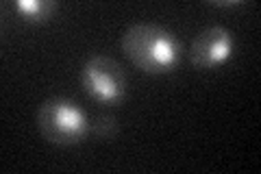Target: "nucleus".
Returning a JSON list of instances; mask_svg holds the SVG:
<instances>
[{
    "label": "nucleus",
    "mask_w": 261,
    "mask_h": 174,
    "mask_svg": "<svg viewBox=\"0 0 261 174\" xmlns=\"http://www.w3.org/2000/svg\"><path fill=\"white\" fill-rule=\"evenodd\" d=\"M122 51L137 68L150 74L170 72L178 61V41L159 24H133L122 37Z\"/></svg>",
    "instance_id": "obj_1"
},
{
    "label": "nucleus",
    "mask_w": 261,
    "mask_h": 174,
    "mask_svg": "<svg viewBox=\"0 0 261 174\" xmlns=\"http://www.w3.org/2000/svg\"><path fill=\"white\" fill-rule=\"evenodd\" d=\"M39 131L53 144L70 146L83 142L87 135V118L74 103L65 98H50L39 107L37 113Z\"/></svg>",
    "instance_id": "obj_2"
},
{
    "label": "nucleus",
    "mask_w": 261,
    "mask_h": 174,
    "mask_svg": "<svg viewBox=\"0 0 261 174\" xmlns=\"http://www.w3.org/2000/svg\"><path fill=\"white\" fill-rule=\"evenodd\" d=\"M85 92L98 103L116 105L126 94V77L122 72V65L107 55H94L87 59L81 72Z\"/></svg>",
    "instance_id": "obj_3"
},
{
    "label": "nucleus",
    "mask_w": 261,
    "mask_h": 174,
    "mask_svg": "<svg viewBox=\"0 0 261 174\" xmlns=\"http://www.w3.org/2000/svg\"><path fill=\"white\" fill-rule=\"evenodd\" d=\"M233 53V35L224 27H209L194 37L190 46V61L200 70L224 63Z\"/></svg>",
    "instance_id": "obj_4"
},
{
    "label": "nucleus",
    "mask_w": 261,
    "mask_h": 174,
    "mask_svg": "<svg viewBox=\"0 0 261 174\" xmlns=\"http://www.w3.org/2000/svg\"><path fill=\"white\" fill-rule=\"evenodd\" d=\"M15 9H18L24 18L42 22V20L50 18L53 11L57 9V5L53 0H44V3L42 0H18V3H15Z\"/></svg>",
    "instance_id": "obj_5"
},
{
    "label": "nucleus",
    "mask_w": 261,
    "mask_h": 174,
    "mask_svg": "<svg viewBox=\"0 0 261 174\" xmlns=\"http://www.w3.org/2000/svg\"><path fill=\"white\" fill-rule=\"evenodd\" d=\"M94 131H96V135L100 139L109 142V139H113L118 135V120L113 118V115H100V118L96 120V124H94Z\"/></svg>",
    "instance_id": "obj_6"
}]
</instances>
